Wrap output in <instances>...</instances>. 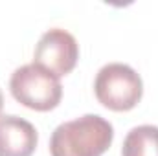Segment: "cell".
Instances as JSON below:
<instances>
[{"instance_id":"1","label":"cell","mask_w":158,"mask_h":156,"mask_svg":"<svg viewBox=\"0 0 158 156\" xmlns=\"http://www.w3.org/2000/svg\"><path fill=\"white\" fill-rule=\"evenodd\" d=\"M114 140V127L99 114H85L57 125L50 138L52 156H103Z\"/></svg>"},{"instance_id":"2","label":"cell","mask_w":158,"mask_h":156,"mask_svg":"<svg viewBox=\"0 0 158 156\" xmlns=\"http://www.w3.org/2000/svg\"><path fill=\"white\" fill-rule=\"evenodd\" d=\"M94 94L105 109L127 112L142 101L143 81L132 66L125 63H109L96 74Z\"/></svg>"},{"instance_id":"3","label":"cell","mask_w":158,"mask_h":156,"mask_svg":"<svg viewBox=\"0 0 158 156\" xmlns=\"http://www.w3.org/2000/svg\"><path fill=\"white\" fill-rule=\"evenodd\" d=\"M9 90L20 105L37 112L53 110L63 99V84L59 77L33 63L19 66L11 74Z\"/></svg>"},{"instance_id":"4","label":"cell","mask_w":158,"mask_h":156,"mask_svg":"<svg viewBox=\"0 0 158 156\" xmlns=\"http://www.w3.org/2000/svg\"><path fill=\"white\" fill-rule=\"evenodd\" d=\"M79 59L76 37L63 28H50L40 35L33 50V64L52 72L57 77L68 76Z\"/></svg>"},{"instance_id":"5","label":"cell","mask_w":158,"mask_h":156,"mask_svg":"<svg viewBox=\"0 0 158 156\" xmlns=\"http://www.w3.org/2000/svg\"><path fill=\"white\" fill-rule=\"evenodd\" d=\"M39 132L28 119L15 114L0 116V156H31Z\"/></svg>"},{"instance_id":"6","label":"cell","mask_w":158,"mask_h":156,"mask_svg":"<svg viewBox=\"0 0 158 156\" xmlns=\"http://www.w3.org/2000/svg\"><path fill=\"white\" fill-rule=\"evenodd\" d=\"M121 156H158V125L132 127L123 140Z\"/></svg>"},{"instance_id":"7","label":"cell","mask_w":158,"mask_h":156,"mask_svg":"<svg viewBox=\"0 0 158 156\" xmlns=\"http://www.w3.org/2000/svg\"><path fill=\"white\" fill-rule=\"evenodd\" d=\"M4 109V94H2V88H0V112Z\"/></svg>"}]
</instances>
